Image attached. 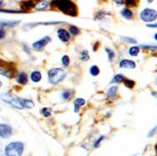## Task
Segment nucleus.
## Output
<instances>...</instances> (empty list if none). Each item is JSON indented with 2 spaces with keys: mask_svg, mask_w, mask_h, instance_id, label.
<instances>
[{
  "mask_svg": "<svg viewBox=\"0 0 157 156\" xmlns=\"http://www.w3.org/2000/svg\"><path fill=\"white\" fill-rule=\"evenodd\" d=\"M51 5L69 16L75 17L78 14L77 6L71 0H53Z\"/></svg>",
  "mask_w": 157,
  "mask_h": 156,
  "instance_id": "f257e3e1",
  "label": "nucleus"
},
{
  "mask_svg": "<svg viewBox=\"0 0 157 156\" xmlns=\"http://www.w3.org/2000/svg\"><path fill=\"white\" fill-rule=\"evenodd\" d=\"M49 80L53 85H57L64 79L66 77V72L60 68H53L49 71Z\"/></svg>",
  "mask_w": 157,
  "mask_h": 156,
  "instance_id": "f03ea898",
  "label": "nucleus"
},
{
  "mask_svg": "<svg viewBox=\"0 0 157 156\" xmlns=\"http://www.w3.org/2000/svg\"><path fill=\"white\" fill-rule=\"evenodd\" d=\"M23 144L21 142H12L5 147L6 156H21L23 152Z\"/></svg>",
  "mask_w": 157,
  "mask_h": 156,
  "instance_id": "7ed1b4c3",
  "label": "nucleus"
},
{
  "mask_svg": "<svg viewBox=\"0 0 157 156\" xmlns=\"http://www.w3.org/2000/svg\"><path fill=\"white\" fill-rule=\"evenodd\" d=\"M1 98L3 101H4L5 103H7L8 104H9L10 106L18 109H23L22 104H21V98L15 97L14 95H12L9 93H5L1 95Z\"/></svg>",
  "mask_w": 157,
  "mask_h": 156,
  "instance_id": "20e7f679",
  "label": "nucleus"
},
{
  "mask_svg": "<svg viewBox=\"0 0 157 156\" xmlns=\"http://www.w3.org/2000/svg\"><path fill=\"white\" fill-rule=\"evenodd\" d=\"M139 18L145 23L154 22L157 18V11L152 9H145L140 12Z\"/></svg>",
  "mask_w": 157,
  "mask_h": 156,
  "instance_id": "39448f33",
  "label": "nucleus"
},
{
  "mask_svg": "<svg viewBox=\"0 0 157 156\" xmlns=\"http://www.w3.org/2000/svg\"><path fill=\"white\" fill-rule=\"evenodd\" d=\"M50 41H51V38H50V36H45L43 39L34 42L32 44V47H33V49H35V50L40 51V50H42L46 45L50 43Z\"/></svg>",
  "mask_w": 157,
  "mask_h": 156,
  "instance_id": "423d86ee",
  "label": "nucleus"
},
{
  "mask_svg": "<svg viewBox=\"0 0 157 156\" xmlns=\"http://www.w3.org/2000/svg\"><path fill=\"white\" fill-rule=\"evenodd\" d=\"M13 134V129L11 126L8 125L2 124L0 125V135L1 138L9 139Z\"/></svg>",
  "mask_w": 157,
  "mask_h": 156,
  "instance_id": "0eeeda50",
  "label": "nucleus"
},
{
  "mask_svg": "<svg viewBox=\"0 0 157 156\" xmlns=\"http://www.w3.org/2000/svg\"><path fill=\"white\" fill-rule=\"evenodd\" d=\"M38 4V2L35 0H28V1H23L20 4V7L23 10L27 11V10H30L33 8H35V6Z\"/></svg>",
  "mask_w": 157,
  "mask_h": 156,
  "instance_id": "6e6552de",
  "label": "nucleus"
},
{
  "mask_svg": "<svg viewBox=\"0 0 157 156\" xmlns=\"http://www.w3.org/2000/svg\"><path fill=\"white\" fill-rule=\"evenodd\" d=\"M58 34V38L60 40L64 42V43H67L68 41L70 39V35H69V33L68 31H66L65 29L64 28H59L57 31Z\"/></svg>",
  "mask_w": 157,
  "mask_h": 156,
  "instance_id": "1a4fd4ad",
  "label": "nucleus"
},
{
  "mask_svg": "<svg viewBox=\"0 0 157 156\" xmlns=\"http://www.w3.org/2000/svg\"><path fill=\"white\" fill-rule=\"evenodd\" d=\"M119 66L122 69H133L136 67V64L134 61L130 59H122L120 62L119 63Z\"/></svg>",
  "mask_w": 157,
  "mask_h": 156,
  "instance_id": "9d476101",
  "label": "nucleus"
},
{
  "mask_svg": "<svg viewBox=\"0 0 157 156\" xmlns=\"http://www.w3.org/2000/svg\"><path fill=\"white\" fill-rule=\"evenodd\" d=\"M14 71L12 68H8V69H4V68H1V74L2 75H4L5 77H8L9 79H12V77L14 76Z\"/></svg>",
  "mask_w": 157,
  "mask_h": 156,
  "instance_id": "9b49d317",
  "label": "nucleus"
},
{
  "mask_svg": "<svg viewBox=\"0 0 157 156\" xmlns=\"http://www.w3.org/2000/svg\"><path fill=\"white\" fill-rule=\"evenodd\" d=\"M20 23V20H14V21H9V20H5V21H2L1 22V27H15L18 24Z\"/></svg>",
  "mask_w": 157,
  "mask_h": 156,
  "instance_id": "f8f14e48",
  "label": "nucleus"
},
{
  "mask_svg": "<svg viewBox=\"0 0 157 156\" xmlns=\"http://www.w3.org/2000/svg\"><path fill=\"white\" fill-rule=\"evenodd\" d=\"M85 104V100L81 98H78L74 100V112L75 113H78L79 110H80V108L82 107L84 104Z\"/></svg>",
  "mask_w": 157,
  "mask_h": 156,
  "instance_id": "ddd939ff",
  "label": "nucleus"
},
{
  "mask_svg": "<svg viewBox=\"0 0 157 156\" xmlns=\"http://www.w3.org/2000/svg\"><path fill=\"white\" fill-rule=\"evenodd\" d=\"M117 91H118V87H117V86H115V85L111 86L110 89H108L107 91L108 97L110 98H111V99H114V98L116 97Z\"/></svg>",
  "mask_w": 157,
  "mask_h": 156,
  "instance_id": "4468645a",
  "label": "nucleus"
},
{
  "mask_svg": "<svg viewBox=\"0 0 157 156\" xmlns=\"http://www.w3.org/2000/svg\"><path fill=\"white\" fill-rule=\"evenodd\" d=\"M17 81H18V84L20 85H26L28 83V76L27 74L24 73V72H21L18 76V79H17Z\"/></svg>",
  "mask_w": 157,
  "mask_h": 156,
  "instance_id": "2eb2a0df",
  "label": "nucleus"
},
{
  "mask_svg": "<svg viewBox=\"0 0 157 156\" xmlns=\"http://www.w3.org/2000/svg\"><path fill=\"white\" fill-rule=\"evenodd\" d=\"M41 78H42V75H41V73L39 71H33L30 74V79L34 83H38L41 80Z\"/></svg>",
  "mask_w": 157,
  "mask_h": 156,
  "instance_id": "dca6fc26",
  "label": "nucleus"
},
{
  "mask_svg": "<svg viewBox=\"0 0 157 156\" xmlns=\"http://www.w3.org/2000/svg\"><path fill=\"white\" fill-rule=\"evenodd\" d=\"M21 104H22L23 109H33L34 107V104L30 99L21 98Z\"/></svg>",
  "mask_w": 157,
  "mask_h": 156,
  "instance_id": "f3484780",
  "label": "nucleus"
},
{
  "mask_svg": "<svg viewBox=\"0 0 157 156\" xmlns=\"http://www.w3.org/2000/svg\"><path fill=\"white\" fill-rule=\"evenodd\" d=\"M121 15L126 19H131L133 17V13L131 12V10H130L129 9H123L121 10Z\"/></svg>",
  "mask_w": 157,
  "mask_h": 156,
  "instance_id": "a211bd4d",
  "label": "nucleus"
},
{
  "mask_svg": "<svg viewBox=\"0 0 157 156\" xmlns=\"http://www.w3.org/2000/svg\"><path fill=\"white\" fill-rule=\"evenodd\" d=\"M48 6H49V4H48L47 1H41V2L37 4L34 9L38 11H41V10H45V9H47Z\"/></svg>",
  "mask_w": 157,
  "mask_h": 156,
  "instance_id": "6ab92c4d",
  "label": "nucleus"
},
{
  "mask_svg": "<svg viewBox=\"0 0 157 156\" xmlns=\"http://www.w3.org/2000/svg\"><path fill=\"white\" fill-rule=\"evenodd\" d=\"M64 22H47V23H29L28 26L30 28L35 27L37 25H54V24H57V23H63Z\"/></svg>",
  "mask_w": 157,
  "mask_h": 156,
  "instance_id": "aec40b11",
  "label": "nucleus"
},
{
  "mask_svg": "<svg viewBox=\"0 0 157 156\" xmlns=\"http://www.w3.org/2000/svg\"><path fill=\"white\" fill-rule=\"evenodd\" d=\"M139 53V48L137 47V46H132L130 47V49H129V54H130V56H133V57H135L137 56Z\"/></svg>",
  "mask_w": 157,
  "mask_h": 156,
  "instance_id": "412c9836",
  "label": "nucleus"
},
{
  "mask_svg": "<svg viewBox=\"0 0 157 156\" xmlns=\"http://www.w3.org/2000/svg\"><path fill=\"white\" fill-rule=\"evenodd\" d=\"M120 40L124 43L126 44H137V41L133 38H130V37H121L120 38Z\"/></svg>",
  "mask_w": 157,
  "mask_h": 156,
  "instance_id": "4be33fe9",
  "label": "nucleus"
},
{
  "mask_svg": "<svg viewBox=\"0 0 157 156\" xmlns=\"http://www.w3.org/2000/svg\"><path fill=\"white\" fill-rule=\"evenodd\" d=\"M125 79V76L122 74H116L110 81V84H115V83H120Z\"/></svg>",
  "mask_w": 157,
  "mask_h": 156,
  "instance_id": "5701e85b",
  "label": "nucleus"
},
{
  "mask_svg": "<svg viewBox=\"0 0 157 156\" xmlns=\"http://www.w3.org/2000/svg\"><path fill=\"white\" fill-rule=\"evenodd\" d=\"M90 74L92 76H97L99 75V69L96 65H93L90 67Z\"/></svg>",
  "mask_w": 157,
  "mask_h": 156,
  "instance_id": "b1692460",
  "label": "nucleus"
},
{
  "mask_svg": "<svg viewBox=\"0 0 157 156\" xmlns=\"http://www.w3.org/2000/svg\"><path fill=\"white\" fill-rule=\"evenodd\" d=\"M69 32L73 36H76L80 34V29L76 26L71 25V26H69Z\"/></svg>",
  "mask_w": 157,
  "mask_h": 156,
  "instance_id": "393cba45",
  "label": "nucleus"
},
{
  "mask_svg": "<svg viewBox=\"0 0 157 156\" xmlns=\"http://www.w3.org/2000/svg\"><path fill=\"white\" fill-rule=\"evenodd\" d=\"M72 95H73V93L71 91H64L62 93V98L64 100H69L71 98Z\"/></svg>",
  "mask_w": 157,
  "mask_h": 156,
  "instance_id": "a878e982",
  "label": "nucleus"
},
{
  "mask_svg": "<svg viewBox=\"0 0 157 156\" xmlns=\"http://www.w3.org/2000/svg\"><path fill=\"white\" fill-rule=\"evenodd\" d=\"M124 85L126 86V88H128V89H132V88H134V86H135V81L131 80V79H126L125 82H124Z\"/></svg>",
  "mask_w": 157,
  "mask_h": 156,
  "instance_id": "bb28decb",
  "label": "nucleus"
},
{
  "mask_svg": "<svg viewBox=\"0 0 157 156\" xmlns=\"http://www.w3.org/2000/svg\"><path fill=\"white\" fill-rule=\"evenodd\" d=\"M81 59L83 60V61H88L89 59H90V55H89V53H88V51L87 50H83L82 52H81Z\"/></svg>",
  "mask_w": 157,
  "mask_h": 156,
  "instance_id": "cd10ccee",
  "label": "nucleus"
},
{
  "mask_svg": "<svg viewBox=\"0 0 157 156\" xmlns=\"http://www.w3.org/2000/svg\"><path fill=\"white\" fill-rule=\"evenodd\" d=\"M41 113H42V114L44 115V117H50L51 116V114H52V111H51V109H50V108H44L42 110H41Z\"/></svg>",
  "mask_w": 157,
  "mask_h": 156,
  "instance_id": "c85d7f7f",
  "label": "nucleus"
},
{
  "mask_svg": "<svg viewBox=\"0 0 157 156\" xmlns=\"http://www.w3.org/2000/svg\"><path fill=\"white\" fill-rule=\"evenodd\" d=\"M105 51H106V53L108 54L109 60H110V61H113V59L115 58V52H114L113 50H111V49H108V48L105 49Z\"/></svg>",
  "mask_w": 157,
  "mask_h": 156,
  "instance_id": "c756f323",
  "label": "nucleus"
},
{
  "mask_svg": "<svg viewBox=\"0 0 157 156\" xmlns=\"http://www.w3.org/2000/svg\"><path fill=\"white\" fill-rule=\"evenodd\" d=\"M139 0H126V4L129 7H135L138 4Z\"/></svg>",
  "mask_w": 157,
  "mask_h": 156,
  "instance_id": "7c9ffc66",
  "label": "nucleus"
},
{
  "mask_svg": "<svg viewBox=\"0 0 157 156\" xmlns=\"http://www.w3.org/2000/svg\"><path fill=\"white\" fill-rule=\"evenodd\" d=\"M62 63H63V65L64 67H68L69 66V56L67 55H64L63 57H62Z\"/></svg>",
  "mask_w": 157,
  "mask_h": 156,
  "instance_id": "2f4dec72",
  "label": "nucleus"
},
{
  "mask_svg": "<svg viewBox=\"0 0 157 156\" xmlns=\"http://www.w3.org/2000/svg\"><path fill=\"white\" fill-rule=\"evenodd\" d=\"M140 47H141V48H144V49H151V50H154V49H157L156 45H141Z\"/></svg>",
  "mask_w": 157,
  "mask_h": 156,
  "instance_id": "473e14b6",
  "label": "nucleus"
},
{
  "mask_svg": "<svg viewBox=\"0 0 157 156\" xmlns=\"http://www.w3.org/2000/svg\"><path fill=\"white\" fill-rule=\"evenodd\" d=\"M156 132H157V125H156V126H155L150 131V133H149L148 134V137H151V136H153V135L156 134Z\"/></svg>",
  "mask_w": 157,
  "mask_h": 156,
  "instance_id": "72a5a7b5",
  "label": "nucleus"
},
{
  "mask_svg": "<svg viewBox=\"0 0 157 156\" xmlns=\"http://www.w3.org/2000/svg\"><path fill=\"white\" fill-rule=\"evenodd\" d=\"M104 136H100V137H99V138L98 139H97L96 141H95V143H94V147H95V148L98 147V146L99 145V144H100V142H101V141H102V140L104 139Z\"/></svg>",
  "mask_w": 157,
  "mask_h": 156,
  "instance_id": "f704fd0d",
  "label": "nucleus"
},
{
  "mask_svg": "<svg viewBox=\"0 0 157 156\" xmlns=\"http://www.w3.org/2000/svg\"><path fill=\"white\" fill-rule=\"evenodd\" d=\"M146 26L148 28H157V23H149V24H146Z\"/></svg>",
  "mask_w": 157,
  "mask_h": 156,
  "instance_id": "c9c22d12",
  "label": "nucleus"
},
{
  "mask_svg": "<svg viewBox=\"0 0 157 156\" xmlns=\"http://www.w3.org/2000/svg\"><path fill=\"white\" fill-rule=\"evenodd\" d=\"M115 4H117L119 5H122L124 4V0H115Z\"/></svg>",
  "mask_w": 157,
  "mask_h": 156,
  "instance_id": "e433bc0d",
  "label": "nucleus"
},
{
  "mask_svg": "<svg viewBox=\"0 0 157 156\" xmlns=\"http://www.w3.org/2000/svg\"><path fill=\"white\" fill-rule=\"evenodd\" d=\"M4 27H1V39H4Z\"/></svg>",
  "mask_w": 157,
  "mask_h": 156,
  "instance_id": "4c0bfd02",
  "label": "nucleus"
},
{
  "mask_svg": "<svg viewBox=\"0 0 157 156\" xmlns=\"http://www.w3.org/2000/svg\"><path fill=\"white\" fill-rule=\"evenodd\" d=\"M23 50L25 51V53H27L28 54H29V49H28V48L27 46H25V45H23Z\"/></svg>",
  "mask_w": 157,
  "mask_h": 156,
  "instance_id": "58836bf2",
  "label": "nucleus"
},
{
  "mask_svg": "<svg viewBox=\"0 0 157 156\" xmlns=\"http://www.w3.org/2000/svg\"><path fill=\"white\" fill-rule=\"evenodd\" d=\"M151 94H152L153 96L156 97V98H157V93H156V92H153V93H151Z\"/></svg>",
  "mask_w": 157,
  "mask_h": 156,
  "instance_id": "ea45409f",
  "label": "nucleus"
},
{
  "mask_svg": "<svg viewBox=\"0 0 157 156\" xmlns=\"http://www.w3.org/2000/svg\"><path fill=\"white\" fill-rule=\"evenodd\" d=\"M154 39L157 41V33L156 34H155V35H154Z\"/></svg>",
  "mask_w": 157,
  "mask_h": 156,
  "instance_id": "a19ab883",
  "label": "nucleus"
},
{
  "mask_svg": "<svg viewBox=\"0 0 157 156\" xmlns=\"http://www.w3.org/2000/svg\"><path fill=\"white\" fill-rule=\"evenodd\" d=\"M147 1H148V3H150H150H152L153 1H155V0H147Z\"/></svg>",
  "mask_w": 157,
  "mask_h": 156,
  "instance_id": "79ce46f5",
  "label": "nucleus"
},
{
  "mask_svg": "<svg viewBox=\"0 0 157 156\" xmlns=\"http://www.w3.org/2000/svg\"><path fill=\"white\" fill-rule=\"evenodd\" d=\"M156 85H157V78H156Z\"/></svg>",
  "mask_w": 157,
  "mask_h": 156,
  "instance_id": "37998d69",
  "label": "nucleus"
},
{
  "mask_svg": "<svg viewBox=\"0 0 157 156\" xmlns=\"http://www.w3.org/2000/svg\"><path fill=\"white\" fill-rule=\"evenodd\" d=\"M156 151H157V144L156 145Z\"/></svg>",
  "mask_w": 157,
  "mask_h": 156,
  "instance_id": "c03bdc74",
  "label": "nucleus"
},
{
  "mask_svg": "<svg viewBox=\"0 0 157 156\" xmlns=\"http://www.w3.org/2000/svg\"><path fill=\"white\" fill-rule=\"evenodd\" d=\"M134 156H135V155H134Z\"/></svg>",
  "mask_w": 157,
  "mask_h": 156,
  "instance_id": "a18cd8bd",
  "label": "nucleus"
}]
</instances>
